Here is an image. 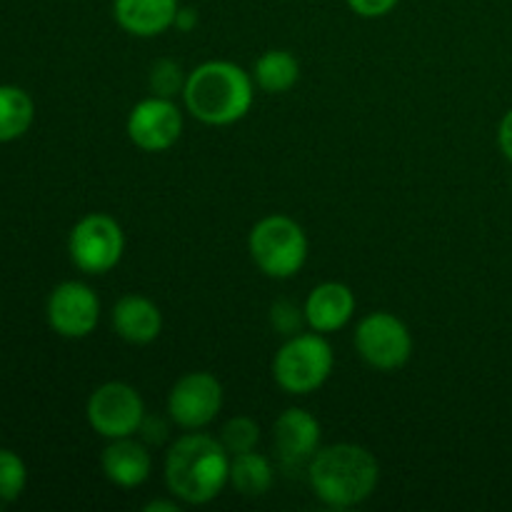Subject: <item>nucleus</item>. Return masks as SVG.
Listing matches in <instances>:
<instances>
[{
  "label": "nucleus",
  "instance_id": "aec40b11",
  "mask_svg": "<svg viewBox=\"0 0 512 512\" xmlns=\"http://www.w3.org/2000/svg\"><path fill=\"white\" fill-rule=\"evenodd\" d=\"M28 485V465L18 453L0 448V503H15Z\"/></svg>",
  "mask_w": 512,
  "mask_h": 512
},
{
  "label": "nucleus",
  "instance_id": "ddd939ff",
  "mask_svg": "<svg viewBox=\"0 0 512 512\" xmlns=\"http://www.w3.org/2000/svg\"><path fill=\"white\" fill-rule=\"evenodd\" d=\"M303 315L308 328L315 333H338L353 320L355 293L345 283H335V280L315 285L305 298Z\"/></svg>",
  "mask_w": 512,
  "mask_h": 512
},
{
  "label": "nucleus",
  "instance_id": "7ed1b4c3",
  "mask_svg": "<svg viewBox=\"0 0 512 512\" xmlns=\"http://www.w3.org/2000/svg\"><path fill=\"white\" fill-rule=\"evenodd\" d=\"M255 80L230 60H208L190 70L183 88L185 110L205 125H233L253 108Z\"/></svg>",
  "mask_w": 512,
  "mask_h": 512
},
{
  "label": "nucleus",
  "instance_id": "6e6552de",
  "mask_svg": "<svg viewBox=\"0 0 512 512\" xmlns=\"http://www.w3.org/2000/svg\"><path fill=\"white\" fill-rule=\"evenodd\" d=\"M85 418L100 438H130L140 433V425L145 420V403L133 385L110 380L90 393Z\"/></svg>",
  "mask_w": 512,
  "mask_h": 512
},
{
  "label": "nucleus",
  "instance_id": "f3484780",
  "mask_svg": "<svg viewBox=\"0 0 512 512\" xmlns=\"http://www.w3.org/2000/svg\"><path fill=\"white\" fill-rule=\"evenodd\" d=\"M275 483L273 463L263 453H240L230 458V485L245 498H263Z\"/></svg>",
  "mask_w": 512,
  "mask_h": 512
},
{
  "label": "nucleus",
  "instance_id": "0eeeda50",
  "mask_svg": "<svg viewBox=\"0 0 512 512\" xmlns=\"http://www.w3.org/2000/svg\"><path fill=\"white\" fill-rule=\"evenodd\" d=\"M355 350L375 370H400L413 355V335L398 315L388 310L368 313L355 328Z\"/></svg>",
  "mask_w": 512,
  "mask_h": 512
},
{
  "label": "nucleus",
  "instance_id": "412c9836",
  "mask_svg": "<svg viewBox=\"0 0 512 512\" xmlns=\"http://www.w3.org/2000/svg\"><path fill=\"white\" fill-rule=\"evenodd\" d=\"M218 438L230 455L248 453V450H255V445L260 443V425L253 418H248V415H235V418H230L223 425Z\"/></svg>",
  "mask_w": 512,
  "mask_h": 512
},
{
  "label": "nucleus",
  "instance_id": "5701e85b",
  "mask_svg": "<svg viewBox=\"0 0 512 512\" xmlns=\"http://www.w3.org/2000/svg\"><path fill=\"white\" fill-rule=\"evenodd\" d=\"M303 310L295 308L293 303H288V300H280V303L273 305V313H270V323H273V328L278 330L280 335H295L300 333V318H305V315H300Z\"/></svg>",
  "mask_w": 512,
  "mask_h": 512
},
{
  "label": "nucleus",
  "instance_id": "9d476101",
  "mask_svg": "<svg viewBox=\"0 0 512 512\" xmlns=\"http://www.w3.org/2000/svg\"><path fill=\"white\" fill-rule=\"evenodd\" d=\"M48 325L53 333L68 340H83L98 328L100 323V300L90 285L80 280H65L55 285L45 305Z\"/></svg>",
  "mask_w": 512,
  "mask_h": 512
},
{
  "label": "nucleus",
  "instance_id": "423d86ee",
  "mask_svg": "<svg viewBox=\"0 0 512 512\" xmlns=\"http://www.w3.org/2000/svg\"><path fill=\"white\" fill-rule=\"evenodd\" d=\"M125 253V233L108 213H90L73 225L68 235V255L80 273L105 275Z\"/></svg>",
  "mask_w": 512,
  "mask_h": 512
},
{
  "label": "nucleus",
  "instance_id": "a211bd4d",
  "mask_svg": "<svg viewBox=\"0 0 512 512\" xmlns=\"http://www.w3.org/2000/svg\"><path fill=\"white\" fill-rule=\"evenodd\" d=\"M253 80L270 95L288 93L300 80V63L290 50H265L253 65Z\"/></svg>",
  "mask_w": 512,
  "mask_h": 512
},
{
  "label": "nucleus",
  "instance_id": "1a4fd4ad",
  "mask_svg": "<svg viewBox=\"0 0 512 512\" xmlns=\"http://www.w3.org/2000/svg\"><path fill=\"white\" fill-rule=\"evenodd\" d=\"M223 400V383L208 370H195L170 388L168 415L178 428L203 430L218 418Z\"/></svg>",
  "mask_w": 512,
  "mask_h": 512
},
{
  "label": "nucleus",
  "instance_id": "c85d7f7f",
  "mask_svg": "<svg viewBox=\"0 0 512 512\" xmlns=\"http://www.w3.org/2000/svg\"><path fill=\"white\" fill-rule=\"evenodd\" d=\"M0 508H3V503H0Z\"/></svg>",
  "mask_w": 512,
  "mask_h": 512
},
{
  "label": "nucleus",
  "instance_id": "4be33fe9",
  "mask_svg": "<svg viewBox=\"0 0 512 512\" xmlns=\"http://www.w3.org/2000/svg\"><path fill=\"white\" fill-rule=\"evenodd\" d=\"M185 80H188V75L183 73V65L170 58L155 60L148 75L150 93L160 95V98H175L178 93L183 95Z\"/></svg>",
  "mask_w": 512,
  "mask_h": 512
},
{
  "label": "nucleus",
  "instance_id": "20e7f679",
  "mask_svg": "<svg viewBox=\"0 0 512 512\" xmlns=\"http://www.w3.org/2000/svg\"><path fill=\"white\" fill-rule=\"evenodd\" d=\"M248 250L260 273L273 280H288L303 270L310 245L298 220L275 213L253 225Z\"/></svg>",
  "mask_w": 512,
  "mask_h": 512
},
{
  "label": "nucleus",
  "instance_id": "393cba45",
  "mask_svg": "<svg viewBox=\"0 0 512 512\" xmlns=\"http://www.w3.org/2000/svg\"><path fill=\"white\" fill-rule=\"evenodd\" d=\"M140 435H143L145 443H163L168 438V425L163 420H155L145 415L143 425H140Z\"/></svg>",
  "mask_w": 512,
  "mask_h": 512
},
{
  "label": "nucleus",
  "instance_id": "6ab92c4d",
  "mask_svg": "<svg viewBox=\"0 0 512 512\" xmlns=\"http://www.w3.org/2000/svg\"><path fill=\"white\" fill-rule=\"evenodd\" d=\"M35 120V103L28 90L0 85V143L23 138Z\"/></svg>",
  "mask_w": 512,
  "mask_h": 512
},
{
  "label": "nucleus",
  "instance_id": "f03ea898",
  "mask_svg": "<svg viewBox=\"0 0 512 512\" xmlns=\"http://www.w3.org/2000/svg\"><path fill=\"white\" fill-rule=\"evenodd\" d=\"M308 483L313 488L315 498L328 505V508H358L378 490V458L363 445H328V448H320L310 458Z\"/></svg>",
  "mask_w": 512,
  "mask_h": 512
},
{
  "label": "nucleus",
  "instance_id": "a878e982",
  "mask_svg": "<svg viewBox=\"0 0 512 512\" xmlns=\"http://www.w3.org/2000/svg\"><path fill=\"white\" fill-rule=\"evenodd\" d=\"M498 145L500 150H503L505 158L512 163V108L503 115V120H500L498 125Z\"/></svg>",
  "mask_w": 512,
  "mask_h": 512
},
{
  "label": "nucleus",
  "instance_id": "b1692460",
  "mask_svg": "<svg viewBox=\"0 0 512 512\" xmlns=\"http://www.w3.org/2000/svg\"><path fill=\"white\" fill-rule=\"evenodd\" d=\"M400 0H348V8L353 10L355 15H360V18H383V15L393 13L395 5H398Z\"/></svg>",
  "mask_w": 512,
  "mask_h": 512
},
{
  "label": "nucleus",
  "instance_id": "bb28decb",
  "mask_svg": "<svg viewBox=\"0 0 512 512\" xmlns=\"http://www.w3.org/2000/svg\"><path fill=\"white\" fill-rule=\"evenodd\" d=\"M198 25V10L195 8H188V5H180L178 15H175V25L173 28H178L180 33H190V30Z\"/></svg>",
  "mask_w": 512,
  "mask_h": 512
},
{
  "label": "nucleus",
  "instance_id": "9b49d317",
  "mask_svg": "<svg viewBox=\"0 0 512 512\" xmlns=\"http://www.w3.org/2000/svg\"><path fill=\"white\" fill-rule=\"evenodd\" d=\"M183 125V110L173 103V98L150 95L133 105L125 130L135 148L145 150V153H163L178 143L183 135Z\"/></svg>",
  "mask_w": 512,
  "mask_h": 512
},
{
  "label": "nucleus",
  "instance_id": "dca6fc26",
  "mask_svg": "<svg viewBox=\"0 0 512 512\" xmlns=\"http://www.w3.org/2000/svg\"><path fill=\"white\" fill-rule=\"evenodd\" d=\"M178 0H113V18L135 38H155L175 25Z\"/></svg>",
  "mask_w": 512,
  "mask_h": 512
},
{
  "label": "nucleus",
  "instance_id": "cd10ccee",
  "mask_svg": "<svg viewBox=\"0 0 512 512\" xmlns=\"http://www.w3.org/2000/svg\"><path fill=\"white\" fill-rule=\"evenodd\" d=\"M145 512H178V503L175 500H153V503H148L143 508Z\"/></svg>",
  "mask_w": 512,
  "mask_h": 512
},
{
  "label": "nucleus",
  "instance_id": "2eb2a0df",
  "mask_svg": "<svg viewBox=\"0 0 512 512\" xmlns=\"http://www.w3.org/2000/svg\"><path fill=\"white\" fill-rule=\"evenodd\" d=\"M100 468H103L105 478L110 483L118 485V488L133 490L140 488L150 478L153 458H150L148 445L130 435V438L110 440V445L100 455Z\"/></svg>",
  "mask_w": 512,
  "mask_h": 512
},
{
  "label": "nucleus",
  "instance_id": "f8f14e48",
  "mask_svg": "<svg viewBox=\"0 0 512 512\" xmlns=\"http://www.w3.org/2000/svg\"><path fill=\"white\" fill-rule=\"evenodd\" d=\"M320 435L323 430L318 418L305 408H288L273 425V443L288 468L310 463V458L320 450Z\"/></svg>",
  "mask_w": 512,
  "mask_h": 512
},
{
  "label": "nucleus",
  "instance_id": "f257e3e1",
  "mask_svg": "<svg viewBox=\"0 0 512 512\" xmlns=\"http://www.w3.org/2000/svg\"><path fill=\"white\" fill-rule=\"evenodd\" d=\"M230 458L220 438L208 433L180 435L165 455V485L185 505H208L230 485Z\"/></svg>",
  "mask_w": 512,
  "mask_h": 512
},
{
  "label": "nucleus",
  "instance_id": "4468645a",
  "mask_svg": "<svg viewBox=\"0 0 512 512\" xmlns=\"http://www.w3.org/2000/svg\"><path fill=\"white\" fill-rule=\"evenodd\" d=\"M115 335L130 345H150L163 333V313L150 298L138 293L123 295L110 313Z\"/></svg>",
  "mask_w": 512,
  "mask_h": 512
},
{
  "label": "nucleus",
  "instance_id": "39448f33",
  "mask_svg": "<svg viewBox=\"0 0 512 512\" xmlns=\"http://www.w3.org/2000/svg\"><path fill=\"white\" fill-rule=\"evenodd\" d=\"M335 353L323 333H295L273 358V378L288 395H310L328 383Z\"/></svg>",
  "mask_w": 512,
  "mask_h": 512
}]
</instances>
